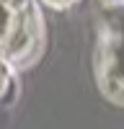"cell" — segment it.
Returning <instances> with one entry per match:
<instances>
[{
  "label": "cell",
  "instance_id": "cell-1",
  "mask_svg": "<svg viewBox=\"0 0 124 129\" xmlns=\"http://www.w3.org/2000/svg\"><path fill=\"white\" fill-rule=\"evenodd\" d=\"M96 75L101 90L111 101L124 103V0L103 3L98 13Z\"/></svg>",
  "mask_w": 124,
  "mask_h": 129
},
{
  "label": "cell",
  "instance_id": "cell-2",
  "mask_svg": "<svg viewBox=\"0 0 124 129\" xmlns=\"http://www.w3.org/2000/svg\"><path fill=\"white\" fill-rule=\"evenodd\" d=\"M41 44V21L21 0H0V57L16 64L34 59Z\"/></svg>",
  "mask_w": 124,
  "mask_h": 129
},
{
  "label": "cell",
  "instance_id": "cell-3",
  "mask_svg": "<svg viewBox=\"0 0 124 129\" xmlns=\"http://www.w3.org/2000/svg\"><path fill=\"white\" fill-rule=\"evenodd\" d=\"M8 83H10V72H8V64L0 59V98H3V93L8 88Z\"/></svg>",
  "mask_w": 124,
  "mask_h": 129
},
{
  "label": "cell",
  "instance_id": "cell-4",
  "mask_svg": "<svg viewBox=\"0 0 124 129\" xmlns=\"http://www.w3.org/2000/svg\"><path fill=\"white\" fill-rule=\"evenodd\" d=\"M49 5H54V8H65V5H70L72 0H47Z\"/></svg>",
  "mask_w": 124,
  "mask_h": 129
}]
</instances>
